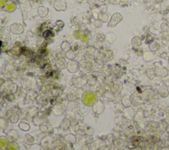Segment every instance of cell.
I'll list each match as a JSON object with an SVG mask.
<instances>
[{
    "mask_svg": "<svg viewBox=\"0 0 169 150\" xmlns=\"http://www.w3.org/2000/svg\"><path fill=\"white\" fill-rule=\"evenodd\" d=\"M83 100L85 103L91 105L94 103L96 100V94L92 91H88L85 92L83 96Z\"/></svg>",
    "mask_w": 169,
    "mask_h": 150,
    "instance_id": "cell-1",
    "label": "cell"
},
{
    "mask_svg": "<svg viewBox=\"0 0 169 150\" xmlns=\"http://www.w3.org/2000/svg\"><path fill=\"white\" fill-rule=\"evenodd\" d=\"M53 7L57 11H65L68 8L66 0H54Z\"/></svg>",
    "mask_w": 169,
    "mask_h": 150,
    "instance_id": "cell-2",
    "label": "cell"
},
{
    "mask_svg": "<svg viewBox=\"0 0 169 150\" xmlns=\"http://www.w3.org/2000/svg\"><path fill=\"white\" fill-rule=\"evenodd\" d=\"M9 30L12 34L15 35H19L23 33L24 26L21 24L13 23L10 26Z\"/></svg>",
    "mask_w": 169,
    "mask_h": 150,
    "instance_id": "cell-3",
    "label": "cell"
},
{
    "mask_svg": "<svg viewBox=\"0 0 169 150\" xmlns=\"http://www.w3.org/2000/svg\"><path fill=\"white\" fill-rule=\"evenodd\" d=\"M122 20V16L120 13L116 12L111 17L110 21L108 22L109 27H114L117 25Z\"/></svg>",
    "mask_w": 169,
    "mask_h": 150,
    "instance_id": "cell-4",
    "label": "cell"
},
{
    "mask_svg": "<svg viewBox=\"0 0 169 150\" xmlns=\"http://www.w3.org/2000/svg\"><path fill=\"white\" fill-rule=\"evenodd\" d=\"M79 69H81V71L88 73L93 69V66L90 63L86 60H81L79 63Z\"/></svg>",
    "mask_w": 169,
    "mask_h": 150,
    "instance_id": "cell-5",
    "label": "cell"
},
{
    "mask_svg": "<svg viewBox=\"0 0 169 150\" xmlns=\"http://www.w3.org/2000/svg\"><path fill=\"white\" fill-rule=\"evenodd\" d=\"M79 69V63L76 61H70L68 64V71L72 72V73H75V72H78Z\"/></svg>",
    "mask_w": 169,
    "mask_h": 150,
    "instance_id": "cell-6",
    "label": "cell"
},
{
    "mask_svg": "<svg viewBox=\"0 0 169 150\" xmlns=\"http://www.w3.org/2000/svg\"><path fill=\"white\" fill-rule=\"evenodd\" d=\"M17 9V3L13 0H8L4 7V9L8 12H13Z\"/></svg>",
    "mask_w": 169,
    "mask_h": 150,
    "instance_id": "cell-7",
    "label": "cell"
},
{
    "mask_svg": "<svg viewBox=\"0 0 169 150\" xmlns=\"http://www.w3.org/2000/svg\"><path fill=\"white\" fill-rule=\"evenodd\" d=\"M37 12H38V16L41 18H45L49 13V9L46 7L40 6L38 7V10H37Z\"/></svg>",
    "mask_w": 169,
    "mask_h": 150,
    "instance_id": "cell-8",
    "label": "cell"
},
{
    "mask_svg": "<svg viewBox=\"0 0 169 150\" xmlns=\"http://www.w3.org/2000/svg\"><path fill=\"white\" fill-rule=\"evenodd\" d=\"M87 82V79L83 78V77L79 76V77H78V78H76L75 79H74L73 84H74V86H75L76 88H81L85 85Z\"/></svg>",
    "mask_w": 169,
    "mask_h": 150,
    "instance_id": "cell-9",
    "label": "cell"
},
{
    "mask_svg": "<svg viewBox=\"0 0 169 150\" xmlns=\"http://www.w3.org/2000/svg\"><path fill=\"white\" fill-rule=\"evenodd\" d=\"M90 39H91L90 32L88 31H83V34H82V36L81 37L80 40L82 42H83V43H85V42H88Z\"/></svg>",
    "mask_w": 169,
    "mask_h": 150,
    "instance_id": "cell-10",
    "label": "cell"
},
{
    "mask_svg": "<svg viewBox=\"0 0 169 150\" xmlns=\"http://www.w3.org/2000/svg\"><path fill=\"white\" fill-rule=\"evenodd\" d=\"M94 40L98 43H101L106 40V36L103 33H98L94 36Z\"/></svg>",
    "mask_w": 169,
    "mask_h": 150,
    "instance_id": "cell-11",
    "label": "cell"
},
{
    "mask_svg": "<svg viewBox=\"0 0 169 150\" xmlns=\"http://www.w3.org/2000/svg\"><path fill=\"white\" fill-rule=\"evenodd\" d=\"M117 38V36H116V35L113 33V32H110V33H108L106 35V39L107 40L110 42V44H112L114 43L115 40Z\"/></svg>",
    "mask_w": 169,
    "mask_h": 150,
    "instance_id": "cell-12",
    "label": "cell"
},
{
    "mask_svg": "<svg viewBox=\"0 0 169 150\" xmlns=\"http://www.w3.org/2000/svg\"><path fill=\"white\" fill-rule=\"evenodd\" d=\"M64 22L62 21H60V20H58V21H56V25H55V27H54V29H55L56 31L59 32V31L62 30V28H64Z\"/></svg>",
    "mask_w": 169,
    "mask_h": 150,
    "instance_id": "cell-13",
    "label": "cell"
},
{
    "mask_svg": "<svg viewBox=\"0 0 169 150\" xmlns=\"http://www.w3.org/2000/svg\"><path fill=\"white\" fill-rule=\"evenodd\" d=\"M61 49L64 50V51H69V50L71 49V45L70 43L69 42L64 41V42H62V44H61Z\"/></svg>",
    "mask_w": 169,
    "mask_h": 150,
    "instance_id": "cell-14",
    "label": "cell"
},
{
    "mask_svg": "<svg viewBox=\"0 0 169 150\" xmlns=\"http://www.w3.org/2000/svg\"><path fill=\"white\" fill-rule=\"evenodd\" d=\"M100 20L103 22H106L108 21H110V16H109V14L106 13V12H104V13H102L100 16Z\"/></svg>",
    "mask_w": 169,
    "mask_h": 150,
    "instance_id": "cell-15",
    "label": "cell"
},
{
    "mask_svg": "<svg viewBox=\"0 0 169 150\" xmlns=\"http://www.w3.org/2000/svg\"><path fill=\"white\" fill-rule=\"evenodd\" d=\"M82 34H83V32L80 31V30H76V31L73 32V37L75 40H80L82 36Z\"/></svg>",
    "mask_w": 169,
    "mask_h": 150,
    "instance_id": "cell-16",
    "label": "cell"
},
{
    "mask_svg": "<svg viewBox=\"0 0 169 150\" xmlns=\"http://www.w3.org/2000/svg\"><path fill=\"white\" fill-rule=\"evenodd\" d=\"M66 57H68V58H69V59L75 58V51H73L72 49L69 50V51H67V53H66Z\"/></svg>",
    "mask_w": 169,
    "mask_h": 150,
    "instance_id": "cell-17",
    "label": "cell"
},
{
    "mask_svg": "<svg viewBox=\"0 0 169 150\" xmlns=\"http://www.w3.org/2000/svg\"><path fill=\"white\" fill-rule=\"evenodd\" d=\"M87 82L90 85H94L96 83V78H94V76H92V75H90V76H89L87 77Z\"/></svg>",
    "mask_w": 169,
    "mask_h": 150,
    "instance_id": "cell-18",
    "label": "cell"
},
{
    "mask_svg": "<svg viewBox=\"0 0 169 150\" xmlns=\"http://www.w3.org/2000/svg\"><path fill=\"white\" fill-rule=\"evenodd\" d=\"M102 24H103V22L100 19H95L94 21L93 25L95 28H100L102 26Z\"/></svg>",
    "mask_w": 169,
    "mask_h": 150,
    "instance_id": "cell-19",
    "label": "cell"
},
{
    "mask_svg": "<svg viewBox=\"0 0 169 150\" xmlns=\"http://www.w3.org/2000/svg\"><path fill=\"white\" fill-rule=\"evenodd\" d=\"M43 36L44 38H48L49 37L54 36V34H52L51 31H46L45 32H44Z\"/></svg>",
    "mask_w": 169,
    "mask_h": 150,
    "instance_id": "cell-20",
    "label": "cell"
},
{
    "mask_svg": "<svg viewBox=\"0 0 169 150\" xmlns=\"http://www.w3.org/2000/svg\"><path fill=\"white\" fill-rule=\"evenodd\" d=\"M154 39V36H153L151 34H147V39H146V43L148 44V43H150V42H152L153 40Z\"/></svg>",
    "mask_w": 169,
    "mask_h": 150,
    "instance_id": "cell-21",
    "label": "cell"
},
{
    "mask_svg": "<svg viewBox=\"0 0 169 150\" xmlns=\"http://www.w3.org/2000/svg\"><path fill=\"white\" fill-rule=\"evenodd\" d=\"M8 0H0V9H3L6 6Z\"/></svg>",
    "mask_w": 169,
    "mask_h": 150,
    "instance_id": "cell-22",
    "label": "cell"
},
{
    "mask_svg": "<svg viewBox=\"0 0 169 150\" xmlns=\"http://www.w3.org/2000/svg\"><path fill=\"white\" fill-rule=\"evenodd\" d=\"M85 1H86L87 4H89V5H93L94 3H95L96 0H85Z\"/></svg>",
    "mask_w": 169,
    "mask_h": 150,
    "instance_id": "cell-23",
    "label": "cell"
},
{
    "mask_svg": "<svg viewBox=\"0 0 169 150\" xmlns=\"http://www.w3.org/2000/svg\"><path fill=\"white\" fill-rule=\"evenodd\" d=\"M78 49V43H75V44H74V45L73 46H72V47L71 48V49L73 50V51H75L77 49Z\"/></svg>",
    "mask_w": 169,
    "mask_h": 150,
    "instance_id": "cell-24",
    "label": "cell"
},
{
    "mask_svg": "<svg viewBox=\"0 0 169 150\" xmlns=\"http://www.w3.org/2000/svg\"><path fill=\"white\" fill-rule=\"evenodd\" d=\"M27 36H28V37L32 38V37L33 36V33L32 32H31V31H28V32H27Z\"/></svg>",
    "mask_w": 169,
    "mask_h": 150,
    "instance_id": "cell-25",
    "label": "cell"
},
{
    "mask_svg": "<svg viewBox=\"0 0 169 150\" xmlns=\"http://www.w3.org/2000/svg\"><path fill=\"white\" fill-rule=\"evenodd\" d=\"M97 1H100V2H102V3H103V2H104V1H105L106 0H97Z\"/></svg>",
    "mask_w": 169,
    "mask_h": 150,
    "instance_id": "cell-26",
    "label": "cell"
},
{
    "mask_svg": "<svg viewBox=\"0 0 169 150\" xmlns=\"http://www.w3.org/2000/svg\"><path fill=\"white\" fill-rule=\"evenodd\" d=\"M77 1H79V2H83V1H84L85 0H76Z\"/></svg>",
    "mask_w": 169,
    "mask_h": 150,
    "instance_id": "cell-27",
    "label": "cell"
},
{
    "mask_svg": "<svg viewBox=\"0 0 169 150\" xmlns=\"http://www.w3.org/2000/svg\"><path fill=\"white\" fill-rule=\"evenodd\" d=\"M30 1H36V0H30Z\"/></svg>",
    "mask_w": 169,
    "mask_h": 150,
    "instance_id": "cell-28",
    "label": "cell"
},
{
    "mask_svg": "<svg viewBox=\"0 0 169 150\" xmlns=\"http://www.w3.org/2000/svg\"><path fill=\"white\" fill-rule=\"evenodd\" d=\"M167 25H168V26L169 27V19H168V24Z\"/></svg>",
    "mask_w": 169,
    "mask_h": 150,
    "instance_id": "cell-29",
    "label": "cell"
}]
</instances>
